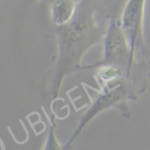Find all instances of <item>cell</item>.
<instances>
[{"instance_id": "cell-1", "label": "cell", "mask_w": 150, "mask_h": 150, "mask_svg": "<svg viewBox=\"0 0 150 150\" xmlns=\"http://www.w3.org/2000/svg\"><path fill=\"white\" fill-rule=\"evenodd\" d=\"M105 0H80L74 18L54 29L58 54L43 79V94L52 100L59 97L65 78L79 71L84 54L96 44H103L112 17L104 13L99 18Z\"/></svg>"}, {"instance_id": "cell-2", "label": "cell", "mask_w": 150, "mask_h": 150, "mask_svg": "<svg viewBox=\"0 0 150 150\" xmlns=\"http://www.w3.org/2000/svg\"><path fill=\"white\" fill-rule=\"evenodd\" d=\"M101 65H110L120 69L125 79L137 95L145 92L150 79V63L139 61L133 54L118 18L111 17L103 41L102 59L93 64L81 65L79 71L96 69Z\"/></svg>"}, {"instance_id": "cell-3", "label": "cell", "mask_w": 150, "mask_h": 150, "mask_svg": "<svg viewBox=\"0 0 150 150\" xmlns=\"http://www.w3.org/2000/svg\"><path fill=\"white\" fill-rule=\"evenodd\" d=\"M99 91H95L92 96V103L88 109L79 117V122L71 138L64 145L65 149H72L73 142L81 134L83 129L98 114L108 109H116L121 116L131 119L132 113L129 107V100H136L138 95L125 79L118 80L107 86H99Z\"/></svg>"}, {"instance_id": "cell-4", "label": "cell", "mask_w": 150, "mask_h": 150, "mask_svg": "<svg viewBox=\"0 0 150 150\" xmlns=\"http://www.w3.org/2000/svg\"><path fill=\"white\" fill-rule=\"evenodd\" d=\"M145 5L146 0H127L118 21L136 58L141 62L150 63V50L143 31Z\"/></svg>"}, {"instance_id": "cell-5", "label": "cell", "mask_w": 150, "mask_h": 150, "mask_svg": "<svg viewBox=\"0 0 150 150\" xmlns=\"http://www.w3.org/2000/svg\"><path fill=\"white\" fill-rule=\"evenodd\" d=\"M78 2L75 0H50V20L54 27L68 24L74 18Z\"/></svg>"}, {"instance_id": "cell-6", "label": "cell", "mask_w": 150, "mask_h": 150, "mask_svg": "<svg viewBox=\"0 0 150 150\" xmlns=\"http://www.w3.org/2000/svg\"><path fill=\"white\" fill-rule=\"evenodd\" d=\"M50 133L46 138V141L44 143L42 149L45 150H60V149H65L64 145H61L58 142V138L56 136V127L57 123L54 119H50Z\"/></svg>"}]
</instances>
